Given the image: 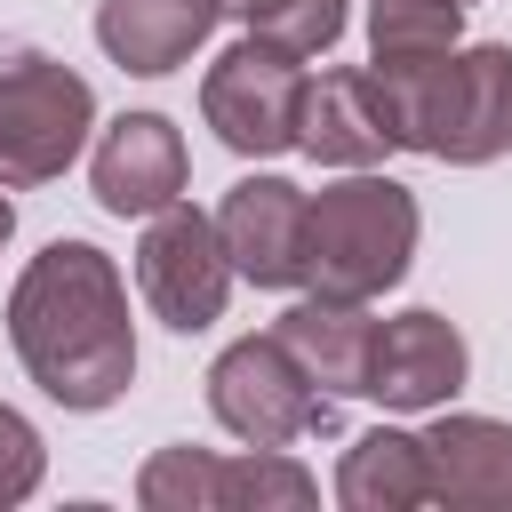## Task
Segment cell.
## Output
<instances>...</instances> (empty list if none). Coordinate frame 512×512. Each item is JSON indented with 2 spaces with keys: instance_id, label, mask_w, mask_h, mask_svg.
Here are the masks:
<instances>
[{
  "instance_id": "cell-1",
  "label": "cell",
  "mask_w": 512,
  "mask_h": 512,
  "mask_svg": "<svg viewBox=\"0 0 512 512\" xmlns=\"http://www.w3.org/2000/svg\"><path fill=\"white\" fill-rule=\"evenodd\" d=\"M8 344L64 416H96V408L128 400L136 320H128L120 264L96 240H48L8 288Z\"/></svg>"
},
{
  "instance_id": "cell-2",
  "label": "cell",
  "mask_w": 512,
  "mask_h": 512,
  "mask_svg": "<svg viewBox=\"0 0 512 512\" xmlns=\"http://www.w3.org/2000/svg\"><path fill=\"white\" fill-rule=\"evenodd\" d=\"M384 80L400 152L448 160V168H488L512 152V48L504 40H456L448 56L424 64H368Z\"/></svg>"
},
{
  "instance_id": "cell-3",
  "label": "cell",
  "mask_w": 512,
  "mask_h": 512,
  "mask_svg": "<svg viewBox=\"0 0 512 512\" xmlns=\"http://www.w3.org/2000/svg\"><path fill=\"white\" fill-rule=\"evenodd\" d=\"M416 240H424V208L384 168H344L336 184L304 192V288L320 296L376 304L384 288L408 280Z\"/></svg>"
},
{
  "instance_id": "cell-4",
  "label": "cell",
  "mask_w": 512,
  "mask_h": 512,
  "mask_svg": "<svg viewBox=\"0 0 512 512\" xmlns=\"http://www.w3.org/2000/svg\"><path fill=\"white\" fill-rule=\"evenodd\" d=\"M96 128V88L40 48L0 56V176L8 184H56Z\"/></svg>"
},
{
  "instance_id": "cell-5",
  "label": "cell",
  "mask_w": 512,
  "mask_h": 512,
  "mask_svg": "<svg viewBox=\"0 0 512 512\" xmlns=\"http://www.w3.org/2000/svg\"><path fill=\"white\" fill-rule=\"evenodd\" d=\"M336 408H344V400H328V392L288 360V344H280L272 328L224 344L216 368H208V416H216L240 448H296V440H312V432H336Z\"/></svg>"
},
{
  "instance_id": "cell-6",
  "label": "cell",
  "mask_w": 512,
  "mask_h": 512,
  "mask_svg": "<svg viewBox=\"0 0 512 512\" xmlns=\"http://www.w3.org/2000/svg\"><path fill=\"white\" fill-rule=\"evenodd\" d=\"M136 504L144 512H304L320 504V480L288 456V448H152L136 472Z\"/></svg>"
},
{
  "instance_id": "cell-7",
  "label": "cell",
  "mask_w": 512,
  "mask_h": 512,
  "mask_svg": "<svg viewBox=\"0 0 512 512\" xmlns=\"http://www.w3.org/2000/svg\"><path fill=\"white\" fill-rule=\"evenodd\" d=\"M296 104H304V56L240 32L208 72H200V120L216 128L224 152L240 160H280L296 152Z\"/></svg>"
},
{
  "instance_id": "cell-8",
  "label": "cell",
  "mask_w": 512,
  "mask_h": 512,
  "mask_svg": "<svg viewBox=\"0 0 512 512\" xmlns=\"http://www.w3.org/2000/svg\"><path fill=\"white\" fill-rule=\"evenodd\" d=\"M136 296L160 328L176 336H200L224 320L232 304V256L216 240V216L192 208V200H168L144 216V240H136Z\"/></svg>"
},
{
  "instance_id": "cell-9",
  "label": "cell",
  "mask_w": 512,
  "mask_h": 512,
  "mask_svg": "<svg viewBox=\"0 0 512 512\" xmlns=\"http://www.w3.org/2000/svg\"><path fill=\"white\" fill-rule=\"evenodd\" d=\"M464 376H472L464 328L448 312L416 304V312L376 320V352H368V392L360 400H376L384 416H432V408H448L464 392Z\"/></svg>"
},
{
  "instance_id": "cell-10",
  "label": "cell",
  "mask_w": 512,
  "mask_h": 512,
  "mask_svg": "<svg viewBox=\"0 0 512 512\" xmlns=\"http://www.w3.org/2000/svg\"><path fill=\"white\" fill-rule=\"evenodd\" d=\"M296 152L320 168H384L400 152L384 80L368 64H328L304 72V104H296Z\"/></svg>"
},
{
  "instance_id": "cell-11",
  "label": "cell",
  "mask_w": 512,
  "mask_h": 512,
  "mask_svg": "<svg viewBox=\"0 0 512 512\" xmlns=\"http://www.w3.org/2000/svg\"><path fill=\"white\" fill-rule=\"evenodd\" d=\"M216 240L232 256V280L248 288H304V184L256 168L216 200Z\"/></svg>"
},
{
  "instance_id": "cell-12",
  "label": "cell",
  "mask_w": 512,
  "mask_h": 512,
  "mask_svg": "<svg viewBox=\"0 0 512 512\" xmlns=\"http://www.w3.org/2000/svg\"><path fill=\"white\" fill-rule=\"evenodd\" d=\"M184 128L168 112H120L88 152V192L104 216H152L184 200Z\"/></svg>"
},
{
  "instance_id": "cell-13",
  "label": "cell",
  "mask_w": 512,
  "mask_h": 512,
  "mask_svg": "<svg viewBox=\"0 0 512 512\" xmlns=\"http://www.w3.org/2000/svg\"><path fill=\"white\" fill-rule=\"evenodd\" d=\"M416 440H424L432 504H448V512H512V424L504 416L432 408V424Z\"/></svg>"
},
{
  "instance_id": "cell-14",
  "label": "cell",
  "mask_w": 512,
  "mask_h": 512,
  "mask_svg": "<svg viewBox=\"0 0 512 512\" xmlns=\"http://www.w3.org/2000/svg\"><path fill=\"white\" fill-rule=\"evenodd\" d=\"M272 336L288 344V360H296L328 400H360V392H368V352H376V312H368V304L304 288V296L272 320Z\"/></svg>"
},
{
  "instance_id": "cell-15",
  "label": "cell",
  "mask_w": 512,
  "mask_h": 512,
  "mask_svg": "<svg viewBox=\"0 0 512 512\" xmlns=\"http://www.w3.org/2000/svg\"><path fill=\"white\" fill-rule=\"evenodd\" d=\"M216 24H224L216 0H96V48L136 80L192 64Z\"/></svg>"
},
{
  "instance_id": "cell-16",
  "label": "cell",
  "mask_w": 512,
  "mask_h": 512,
  "mask_svg": "<svg viewBox=\"0 0 512 512\" xmlns=\"http://www.w3.org/2000/svg\"><path fill=\"white\" fill-rule=\"evenodd\" d=\"M336 504H344V512H416V504H432L424 440L400 432V424H368V432L336 456Z\"/></svg>"
},
{
  "instance_id": "cell-17",
  "label": "cell",
  "mask_w": 512,
  "mask_h": 512,
  "mask_svg": "<svg viewBox=\"0 0 512 512\" xmlns=\"http://www.w3.org/2000/svg\"><path fill=\"white\" fill-rule=\"evenodd\" d=\"M464 40V0H368V56L424 64Z\"/></svg>"
},
{
  "instance_id": "cell-18",
  "label": "cell",
  "mask_w": 512,
  "mask_h": 512,
  "mask_svg": "<svg viewBox=\"0 0 512 512\" xmlns=\"http://www.w3.org/2000/svg\"><path fill=\"white\" fill-rule=\"evenodd\" d=\"M344 24H352V8L344 0H264L256 16H248V32L256 40H272V48H288V56H328L336 40H344Z\"/></svg>"
},
{
  "instance_id": "cell-19",
  "label": "cell",
  "mask_w": 512,
  "mask_h": 512,
  "mask_svg": "<svg viewBox=\"0 0 512 512\" xmlns=\"http://www.w3.org/2000/svg\"><path fill=\"white\" fill-rule=\"evenodd\" d=\"M40 472H48V448H40L32 416H16V408L0 400V512H8V504H32V496H40Z\"/></svg>"
},
{
  "instance_id": "cell-20",
  "label": "cell",
  "mask_w": 512,
  "mask_h": 512,
  "mask_svg": "<svg viewBox=\"0 0 512 512\" xmlns=\"http://www.w3.org/2000/svg\"><path fill=\"white\" fill-rule=\"evenodd\" d=\"M8 232H16V200H8V176H0V248H8Z\"/></svg>"
},
{
  "instance_id": "cell-21",
  "label": "cell",
  "mask_w": 512,
  "mask_h": 512,
  "mask_svg": "<svg viewBox=\"0 0 512 512\" xmlns=\"http://www.w3.org/2000/svg\"><path fill=\"white\" fill-rule=\"evenodd\" d=\"M216 8H224V16H240V24H248V16H256V8H264V0H216Z\"/></svg>"
},
{
  "instance_id": "cell-22",
  "label": "cell",
  "mask_w": 512,
  "mask_h": 512,
  "mask_svg": "<svg viewBox=\"0 0 512 512\" xmlns=\"http://www.w3.org/2000/svg\"><path fill=\"white\" fill-rule=\"evenodd\" d=\"M464 8H472V0H464Z\"/></svg>"
}]
</instances>
